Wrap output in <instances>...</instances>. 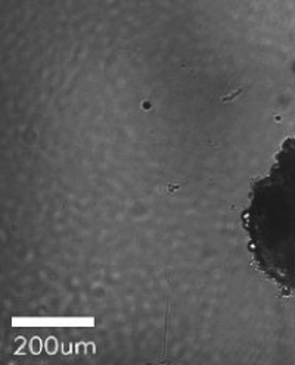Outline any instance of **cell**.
Masks as SVG:
<instances>
[{"label": "cell", "mask_w": 295, "mask_h": 365, "mask_svg": "<svg viewBox=\"0 0 295 365\" xmlns=\"http://www.w3.org/2000/svg\"><path fill=\"white\" fill-rule=\"evenodd\" d=\"M248 249L267 277L295 290V137L249 192L242 215Z\"/></svg>", "instance_id": "obj_1"}]
</instances>
